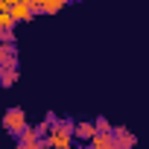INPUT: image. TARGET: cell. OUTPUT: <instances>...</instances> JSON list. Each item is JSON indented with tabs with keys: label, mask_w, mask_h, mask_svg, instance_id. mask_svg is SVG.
<instances>
[{
	"label": "cell",
	"mask_w": 149,
	"mask_h": 149,
	"mask_svg": "<svg viewBox=\"0 0 149 149\" xmlns=\"http://www.w3.org/2000/svg\"><path fill=\"white\" fill-rule=\"evenodd\" d=\"M0 41H15V29H0Z\"/></svg>",
	"instance_id": "12"
},
{
	"label": "cell",
	"mask_w": 149,
	"mask_h": 149,
	"mask_svg": "<svg viewBox=\"0 0 149 149\" xmlns=\"http://www.w3.org/2000/svg\"><path fill=\"white\" fill-rule=\"evenodd\" d=\"M0 64H18L15 41H0Z\"/></svg>",
	"instance_id": "6"
},
{
	"label": "cell",
	"mask_w": 149,
	"mask_h": 149,
	"mask_svg": "<svg viewBox=\"0 0 149 149\" xmlns=\"http://www.w3.org/2000/svg\"><path fill=\"white\" fill-rule=\"evenodd\" d=\"M18 82V64H0V85L12 88Z\"/></svg>",
	"instance_id": "7"
},
{
	"label": "cell",
	"mask_w": 149,
	"mask_h": 149,
	"mask_svg": "<svg viewBox=\"0 0 149 149\" xmlns=\"http://www.w3.org/2000/svg\"><path fill=\"white\" fill-rule=\"evenodd\" d=\"M91 146L94 149H114V132H97Z\"/></svg>",
	"instance_id": "10"
},
{
	"label": "cell",
	"mask_w": 149,
	"mask_h": 149,
	"mask_svg": "<svg viewBox=\"0 0 149 149\" xmlns=\"http://www.w3.org/2000/svg\"><path fill=\"white\" fill-rule=\"evenodd\" d=\"M94 123H97V132H114V126H111V123H108L105 117H97Z\"/></svg>",
	"instance_id": "11"
},
{
	"label": "cell",
	"mask_w": 149,
	"mask_h": 149,
	"mask_svg": "<svg viewBox=\"0 0 149 149\" xmlns=\"http://www.w3.org/2000/svg\"><path fill=\"white\" fill-rule=\"evenodd\" d=\"M73 137H76V123H73V120H58V117H53V126H50V134H47L50 149H70Z\"/></svg>",
	"instance_id": "1"
},
{
	"label": "cell",
	"mask_w": 149,
	"mask_h": 149,
	"mask_svg": "<svg viewBox=\"0 0 149 149\" xmlns=\"http://www.w3.org/2000/svg\"><path fill=\"white\" fill-rule=\"evenodd\" d=\"M134 146H137V137L126 126H117L114 129V149H134Z\"/></svg>",
	"instance_id": "4"
},
{
	"label": "cell",
	"mask_w": 149,
	"mask_h": 149,
	"mask_svg": "<svg viewBox=\"0 0 149 149\" xmlns=\"http://www.w3.org/2000/svg\"><path fill=\"white\" fill-rule=\"evenodd\" d=\"M94 134H97V123H91V120H79L76 123V140H94Z\"/></svg>",
	"instance_id": "8"
},
{
	"label": "cell",
	"mask_w": 149,
	"mask_h": 149,
	"mask_svg": "<svg viewBox=\"0 0 149 149\" xmlns=\"http://www.w3.org/2000/svg\"><path fill=\"white\" fill-rule=\"evenodd\" d=\"M18 149H50V143H47V137H41L38 126H26L18 134Z\"/></svg>",
	"instance_id": "3"
},
{
	"label": "cell",
	"mask_w": 149,
	"mask_h": 149,
	"mask_svg": "<svg viewBox=\"0 0 149 149\" xmlns=\"http://www.w3.org/2000/svg\"><path fill=\"white\" fill-rule=\"evenodd\" d=\"M26 126H29V123H26V111H24V108H18V105H15V108H6V114H3V129H6L12 137H18Z\"/></svg>",
	"instance_id": "2"
},
{
	"label": "cell",
	"mask_w": 149,
	"mask_h": 149,
	"mask_svg": "<svg viewBox=\"0 0 149 149\" xmlns=\"http://www.w3.org/2000/svg\"><path fill=\"white\" fill-rule=\"evenodd\" d=\"M70 3V0H35V15H56V12H61L64 6Z\"/></svg>",
	"instance_id": "5"
},
{
	"label": "cell",
	"mask_w": 149,
	"mask_h": 149,
	"mask_svg": "<svg viewBox=\"0 0 149 149\" xmlns=\"http://www.w3.org/2000/svg\"><path fill=\"white\" fill-rule=\"evenodd\" d=\"M9 12L15 15V21H18V24H26V21H32V18H35V12H32L26 3H21V0H18V3H12V9H9Z\"/></svg>",
	"instance_id": "9"
}]
</instances>
